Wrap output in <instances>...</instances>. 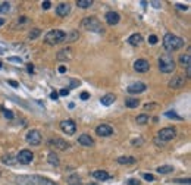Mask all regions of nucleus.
<instances>
[{"instance_id": "nucleus-18", "label": "nucleus", "mask_w": 191, "mask_h": 185, "mask_svg": "<svg viewBox=\"0 0 191 185\" xmlns=\"http://www.w3.org/2000/svg\"><path fill=\"white\" fill-rule=\"evenodd\" d=\"M56 57L59 60H69V59H72V50L71 49H62L60 51H57Z\"/></svg>"}, {"instance_id": "nucleus-57", "label": "nucleus", "mask_w": 191, "mask_h": 185, "mask_svg": "<svg viewBox=\"0 0 191 185\" xmlns=\"http://www.w3.org/2000/svg\"><path fill=\"white\" fill-rule=\"evenodd\" d=\"M0 175H2V174H0Z\"/></svg>"}, {"instance_id": "nucleus-31", "label": "nucleus", "mask_w": 191, "mask_h": 185, "mask_svg": "<svg viewBox=\"0 0 191 185\" xmlns=\"http://www.w3.org/2000/svg\"><path fill=\"white\" fill-rule=\"evenodd\" d=\"M9 11H11V3H7V2L0 3V13H7Z\"/></svg>"}, {"instance_id": "nucleus-17", "label": "nucleus", "mask_w": 191, "mask_h": 185, "mask_svg": "<svg viewBox=\"0 0 191 185\" xmlns=\"http://www.w3.org/2000/svg\"><path fill=\"white\" fill-rule=\"evenodd\" d=\"M119 19H121V16H119L118 12H107L106 13V22L109 25H116L119 22Z\"/></svg>"}, {"instance_id": "nucleus-28", "label": "nucleus", "mask_w": 191, "mask_h": 185, "mask_svg": "<svg viewBox=\"0 0 191 185\" xmlns=\"http://www.w3.org/2000/svg\"><path fill=\"white\" fill-rule=\"evenodd\" d=\"M47 160H49V163H50V165H53V166H57V165H59V157H57L55 153H49Z\"/></svg>"}, {"instance_id": "nucleus-47", "label": "nucleus", "mask_w": 191, "mask_h": 185, "mask_svg": "<svg viewBox=\"0 0 191 185\" xmlns=\"http://www.w3.org/2000/svg\"><path fill=\"white\" fill-rule=\"evenodd\" d=\"M27 69H28L29 73H33L34 72V65H33V63H28V65H27Z\"/></svg>"}, {"instance_id": "nucleus-35", "label": "nucleus", "mask_w": 191, "mask_h": 185, "mask_svg": "<svg viewBox=\"0 0 191 185\" xmlns=\"http://www.w3.org/2000/svg\"><path fill=\"white\" fill-rule=\"evenodd\" d=\"M172 182H176V184H185V185H188L191 182L190 181V178H185V179H172Z\"/></svg>"}, {"instance_id": "nucleus-37", "label": "nucleus", "mask_w": 191, "mask_h": 185, "mask_svg": "<svg viewBox=\"0 0 191 185\" xmlns=\"http://www.w3.org/2000/svg\"><path fill=\"white\" fill-rule=\"evenodd\" d=\"M7 60H9V62H13V63H22V59H21V57H15V56L7 57Z\"/></svg>"}, {"instance_id": "nucleus-22", "label": "nucleus", "mask_w": 191, "mask_h": 185, "mask_svg": "<svg viewBox=\"0 0 191 185\" xmlns=\"http://www.w3.org/2000/svg\"><path fill=\"white\" fill-rule=\"evenodd\" d=\"M156 170H158V174H160V175L172 174V172H174V166H171V165H163V166H159Z\"/></svg>"}, {"instance_id": "nucleus-54", "label": "nucleus", "mask_w": 191, "mask_h": 185, "mask_svg": "<svg viewBox=\"0 0 191 185\" xmlns=\"http://www.w3.org/2000/svg\"><path fill=\"white\" fill-rule=\"evenodd\" d=\"M3 24H5V21H3V19H2V18H0V27H2V25H3Z\"/></svg>"}, {"instance_id": "nucleus-50", "label": "nucleus", "mask_w": 191, "mask_h": 185, "mask_svg": "<svg viewBox=\"0 0 191 185\" xmlns=\"http://www.w3.org/2000/svg\"><path fill=\"white\" fill-rule=\"evenodd\" d=\"M57 71H59V72H60V73H65V72H66V66H63V65H60Z\"/></svg>"}, {"instance_id": "nucleus-56", "label": "nucleus", "mask_w": 191, "mask_h": 185, "mask_svg": "<svg viewBox=\"0 0 191 185\" xmlns=\"http://www.w3.org/2000/svg\"><path fill=\"white\" fill-rule=\"evenodd\" d=\"M0 69H2V63H0Z\"/></svg>"}, {"instance_id": "nucleus-11", "label": "nucleus", "mask_w": 191, "mask_h": 185, "mask_svg": "<svg viewBox=\"0 0 191 185\" xmlns=\"http://www.w3.org/2000/svg\"><path fill=\"white\" fill-rule=\"evenodd\" d=\"M96 134L99 137H110V135H113V128L107 123H101L96 128Z\"/></svg>"}, {"instance_id": "nucleus-24", "label": "nucleus", "mask_w": 191, "mask_h": 185, "mask_svg": "<svg viewBox=\"0 0 191 185\" xmlns=\"http://www.w3.org/2000/svg\"><path fill=\"white\" fill-rule=\"evenodd\" d=\"M66 181H68V185H81V178H79L77 174L71 175Z\"/></svg>"}, {"instance_id": "nucleus-40", "label": "nucleus", "mask_w": 191, "mask_h": 185, "mask_svg": "<svg viewBox=\"0 0 191 185\" xmlns=\"http://www.w3.org/2000/svg\"><path fill=\"white\" fill-rule=\"evenodd\" d=\"M143 178L146 181H154V175L152 174H143Z\"/></svg>"}, {"instance_id": "nucleus-9", "label": "nucleus", "mask_w": 191, "mask_h": 185, "mask_svg": "<svg viewBox=\"0 0 191 185\" xmlns=\"http://www.w3.org/2000/svg\"><path fill=\"white\" fill-rule=\"evenodd\" d=\"M27 141H28L31 146H38L40 143H41V134H40V131L37 129H31L27 132Z\"/></svg>"}, {"instance_id": "nucleus-6", "label": "nucleus", "mask_w": 191, "mask_h": 185, "mask_svg": "<svg viewBox=\"0 0 191 185\" xmlns=\"http://www.w3.org/2000/svg\"><path fill=\"white\" fill-rule=\"evenodd\" d=\"M175 135H176V129L175 128H162L160 131L158 132V138L160 141H171L172 138H175Z\"/></svg>"}, {"instance_id": "nucleus-12", "label": "nucleus", "mask_w": 191, "mask_h": 185, "mask_svg": "<svg viewBox=\"0 0 191 185\" xmlns=\"http://www.w3.org/2000/svg\"><path fill=\"white\" fill-rule=\"evenodd\" d=\"M134 69L137 72H147L150 69V63L146 59H137L134 62Z\"/></svg>"}, {"instance_id": "nucleus-25", "label": "nucleus", "mask_w": 191, "mask_h": 185, "mask_svg": "<svg viewBox=\"0 0 191 185\" xmlns=\"http://www.w3.org/2000/svg\"><path fill=\"white\" fill-rule=\"evenodd\" d=\"M180 63L182 65V66H185V68L190 66V63H191L190 55H188V53H185V55H181V56H180Z\"/></svg>"}, {"instance_id": "nucleus-51", "label": "nucleus", "mask_w": 191, "mask_h": 185, "mask_svg": "<svg viewBox=\"0 0 191 185\" xmlns=\"http://www.w3.org/2000/svg\"><path fill=\"white\" fill-rule=\"evenodd\" d=\"M141 143H143V140H141V138H140V140H132V144H134L135 147H137V144H141Z\"/></svg>"}, {"instance_id": "nucleus-41", "label": "nucleus", "mask_w": 191, "mask_h": 185, "mask_svg": "<svg viewBox=\"0 0 191 185\" xmlns=\"http://www.w3.org/2000/svg\"><path fill=\"white\" fill-rule=\"evenodd\" d=\"M41 6H43V9H50L51 2H49V0H46V2H43V3H41Z\"/></svg>"}, {"instance_id": "nucleus-13", "label": "nucleus", "mask_w": 191, "mask_h": 185, "mask_svg": "<svg viewBox=\"0 0 191 185\" xmlns=\"http://www.w3.org/2000/svg\"><path fill=\"white\" fill-rule=\"evenodd\" d=\"M127 90H128V93H131V94H140V93H144V91L147 90V85L144 84V82H135V84L129 85Z\"/></svg>"}, {"instance_id": "nucleus-48", "label": "nucleus", "mask_w": 191, "mask_h": 185, "mask_svg": "<svg viewBox=\"0 0 191 185\" xmlns=\"http://www.w3.org/2000/svg\"><path fill=\"white\" fill-rule=\"evenodd\" d=\"M150 5H152L153 7H156V9H159V7H160V2H150Z\"/></svg>"}, {"instance_id": "nucleus-14", "label": "nucleus", "mask_w": 191, "mask_h": 185, "mask_svg": "<svg viewBox=\"0 0 191 185\" xmlns=\"http://www.w3.org/2000/svg\"><path fill=\"white\" fill-rule=\"evenodd\" d=\"M49 144L50 146H55L56 148H59V150H66V148H69V143L65 140H62V138H51L50 141H49Z\"/></svg>"}, {"instance_id": "nucleus-8", "label": "nucleus", "mask_w": 191, "mask_h": 185, "mask_svg": "<svg viewBox=\"0 0 191 185\" xmlns=\"http://www.w3.org/2000/svg\"><path fill=\"white\" fill-rule=\"evenodd\" d=\"M33 159H34V154L31 153V150H27V148L21 150L16 156V160L19 163H22V165H29V163L33 162Z\"/></svg>"}, {"instance_id": "nucleus-46", "label": "nucleus", "mask_w": 191, "mask_h": 185, "mask_svg": "<svg viewBox=\"0 0 191 185\" xmlns=\"http://www.w3.org/2000/svg\"><path fill=\"white\" fill-rule=\"evenodd\" d=\"M77 85H79V81H77V79H72V81H71V88H75Z\"/></svg>"}, {"instance_id": "nucleus-29", "label": "nucleus", "mask_w": 191, "mask_h": 185, "mask_svg": "<svg viewBox=\"0 0 191 185\" xmlns=\"http://www.w3.org/2000/svg\"><path fill=\"white\" fill-rule=\"evenodd\" d=\"M150 121V118L147 116V115H138L137 118H135V122L138 123V125H144V123H147Z\"/></svg>"}, {"instance_id": "nucleus-42", "label": "nucleus", "mask_w": 191, "mask_h": 185, "mask_svg": "<svg viewBox=\"0 0 191 185\" xmlns=\"http://www.w3.org/2000/svg\"><path fill=\"white\" fill-rule=\"evenodd\" d=\"M7 84L12 85L13 88H16V87H19V84H18L16 81H13V79H7Z\"/></svg>"}, {"instance_id": "nucleus-36", "label": "nucleus", "mask_w": 191, "mask_h": 185, "mask_svg": "<svg viewBox=\"0 0 191 185\" xmlns=\"http://www.w3.org/2000/svg\"><path fill=\"white\" fill-rule=\"evenodd\" d=\"M12 156H5L3 157V163H6V165H13L15 163V160L13 159H11Z\"/></svg>"}, {"instance_id": "nucleus-16", "label": "nucleus", "mask_w": 191, "mask_h": 185, "mask_svg": "<svg viewBox=\"0 0 191 185\" xmlns=\"http://www.w3.org/2000/svg\"><path fill=\"white\" fill-rule=\"evenodd\" d=\"M78 143L81 146H85V147H91L94 146V140L91 138L88 134H81L78 137Z\"/></svg>"}, {"instance_id": "nucleus-43", "label": "nucleus", "mask_w": 191, "mask_h": 185, "mask_svg": "<svg viewBox=\"0 0 191 185\" xmlns=\"http://www.w3.org/2000/svg\"><path fill=\"white\" fill-rule=\"evenodd\" d=\"M176 7H178V9H181V11H187V9H188V6L182 5V3H176Z\"/></svg>"}, {"instance_id": "nucleus-15", "label": "nucleus", "mask_w": 191, "mask_h": 185, "mask_svg": "<svg viewBox=\"0 0 191 185\" xmlns=\"http://www.w3.org/2000/svg\"><path fill=\"white\" fill-rule=\"evenodd\" d=\"M71 12V6H69V3H65V2H62V3H59L56 7V15L60 18H65Z\"/></svg>"}, {"instance_id": "nucleus-38", "label": "nucleus", "mask_w": 191, "mask_h": 185, "mask_svg": "<svg viewBox=\"0 0 191 185\" xmlns=\"http://www.w3.org/2000/svg\"><path fill=\"white\" fill-rule=\"evenodd\" d=\"M79 99H81V100H88V99H90V94H88V93H87V91H82V93H81V95H79Z\"/></svg>"}, {"instance_id": "nucleus-10", "label": "nucleus", "mask_w": 191, "mask_h": 185, "mask_svg": "<svg viewBox=\"0 0 191 185\" xmlns=\"http://www.w3.org/2000/svg\"><path fill=\"white\" fill-rule=\"evenodd\" d=\"M184 84H185V75H184V73H178V75L172 77V79L169 81V87H171V88H175V90L184 87Z\"/></svg>"}, {"instance_id": "nucleus-45", "label": "nucleus", "mask_w": 191, "mask_h": 185, "mask_svg": "<svg viewBox=\"0 0 191 185\" xmlns=\"http://www.w3.org/2000/svg\"><path fill=\"white\" fill-rule=\"evenodd\" d=\"M128 185H140V181H138V179H129L128 181Z\"/></svg>"}, {"instance_id": "nucleus-33", "label": "nucleus", "mask_w": 191, "mask_h": 185, "mask_svg": "<svg viewBox=\"0 0 191 185\" xmlns=\"http://www.w3.org/2000/svg\"><path fill=\"white\" fill-rule=\"evenodd\" d=\"M165 116H168V118H172V119H178V121H181V119H182L180 115H176L175 112H166V113H165Z\"/></svg>"}, {"instance_id": "nucleus-32", "label": "nucleus", "mask_w": 191, "mask_h": 185, "mask_svg": "<svg viewBox=\"0 0 191 185\" xmlns=\"http://www.w3.org/2000/svg\"><path fill=\"white\" fill-rule=\"evenodd\" d=\"M40 35V29L38 28H33L28 34V40H35Z\"/></svg>"}, {"instance_id": "nucleus-19", "label": "nucleus", "mask_w": 191, "mask_h": 185, "mask_svg": "<svg viewBox=\"0 0 191 185\" xmlns=\"http://www.w3.org/2000/svg\"><path fill=\"white\" fill-rule=\"evenodd\" d=\"M115 100H116V95L115 94H106V95H103L100 99V103L103 104V106H110V104H113L115 103Z\"/></svg>"}, {"instance_id": "nucleus-39", "label": "nucleus", "mask_w": 191, "mask_h": 185, "mask_svg": "<svg viewBox=\"0 0 191 185\" xmlns=\"http://www.w3.org/2000/svg\"><path fill=\"white\" fill-rule=\"evenodd\" d=\"M158 41H159V38L156 35H150V37H149V43H150V44H156Z\"/></svg>"}, {"instance_id": "nucleus-5", "label": "nucleus", "mask_w": 191, "mask_h": 185, "mask_svg": "<svg viewBox=\"0 0 191 185\" xmlns=\"http://www.w3.org/2000/svg\"><path fill=\"white\" fill-rule=\"evenodd\" d=\"M175 60L169 55H163L159 57V69L163 73H172L175 71Z\"/></svg>"}, {"instance_id": "nucleus-34", "label": "nucleus", "mask_w": 191, "mask_h": 185, "mask_svg": "<svg viewBox=\"0 0 191 185\" xmlns=\"http://www.w3.org/2000/svg\"><path fill=\"white\" fill-rule=\"evenodd\" d=\"M2 112H3V115H5V118L13 119V113H12L11 110H7V109H5V107H2Z\"/></svg>"}, {"instance_id": "nucleus-7", "label": "nucleus", "mask_w": 191, "mask_h": 185, "mask_svg": "<svg viewBox=\"0 0 191 185\" xmlns=\"http://www.w3.org/2000/svg\"><path fill=\"white\" fill-rule=\"evenodd\" d=\"M60 129H62L65 134L73 135L77 132V123L73 122L72 119H65V121L60 122Z\"/></svg>"}, {"instance_id": "nucleus-27", "label": "nucleus", "mask_w": 191, "mask_h": 185, "mask_svg": "<svg viewBox=\"0 0 191 185\" xmlns=\"http://www.w3.org/2000/svg\"><path fill=\"white\" fill-rule=\"evenodd\" d=\"M93 5V0H77V6L81 9H87Z\"/></svg>"}, {"instance_id": "nucleus-26", "label": "nucleus", "mask_w": 191, "mask_h": 185, "mask_svg": "<svg viewBox=\"0 0 191 185\" xmlns=\"http://www.w3.org/2000/svg\"><path fill=\"white\" fill-rule=\"evenodd\" d=\"M138 104H140V100H138V99H132V97H131V99H127V100H125V106L131 107V109H132V107H137Z\"/></svg>"}, {"instance_id": "nucleus-23", "label": "nucleus", "mask_w": 191, "mask_h": 185, "mask_svg": "<svg viewBox=\"0 0 191 185\" xmlns=\"http://www.w3.org/2000/svg\"><path fill=\"white\" fill-rule=\"evenodd\" d=\"M118 163H121V165H131V163H135V157L121 156V157H118Z\"/></svg>"}, {"instance_id": "nucleus-30", "label": "nucleus", "mask_w": 191, "mask_h": 185, "mask_svg": "<svg viewBox=\"0 0 191 185\" xmlns=\"http://www.w3.org/2000/svg\"><path fill=\"white\" fill-rule=\"evenodd\" d=\"M79 34L78 31H72L71 34H66V38H65V41H75V40H78Z\"/></svg>"}, {"instance_id": "nucleus-53", "label": "nucleus", "mask_w": 191, "mask_h": 185, "mask_svg": "<svg viewBox=\"0 0 191 185\" xmlns=\"http://www.w3.org/2000/svg\"><path fill=\"white\" fill-rule=\"evenodd\" d=\"M190 73H191V69H190V66L187 68V77H190Z\"/></svg>"}, {"instance_id": "nucleus-49", "label": "nucleus", "mask_w": 191, "mask_h": 185, "mask_svg": "<svg viewBox=\"0 0 191 185\" xmlns=\"http://www.w3.org/2000/svg\"><path fill=\"white\" fill-rule=\"evenodd\" d=\"M57 97H59V94H57L56 91H53V93L50 94V99H51V100H57Z\"/></svg>"}, {"instance_id": "nucleus-44", "label": "nucleus", "mask_w": 191, "mask_h": 185, "mask_svg": "<svg viewBox=\"0 0 191 185\" xmlns=\"http://www.w3.org/2000/svg\"><path fill=\"white\" fill-rule=\"evenodd\" d=\"M57 94H60V95H68V94H69V90H68V88H62V90L59 91Z\"/></svg>"}, {"instance_id": "nucleus-2", "label": "nucleus", "mask_w": 191, "mask_h": 185, "mask_svg": "<svg viewBox=\"0 0 191 185\" xmlns=\"http://www.w3.org/2000/svg\"><path fill=\"white\" fill-rule=\"evenodd\" d=\"M18 184L19 185H57L49 178H43L38 175L33 176H18Z\"/></svg>"}, {"instance_id": "nucleus-4", "label": "nucleus", "mask_w": 191, "mask_h": 185, "mask_svg": "<svg viewBox=\"0 0 191 185\" xmlns=\"http://www.w3.org/2000/svg\"><path fill=\"white\" fill-rule=\"evenodd\" d=\"M81 27L87 31H93V33H103V25L101 22L94 16H88L84 18L82 22H81Z\"/></svg>"}, {"instance_id": "nucleus-3", "label": "nucleus", "mask_w": 191, "mask_h": 185, "mask_svg": "<svg viewBox=\"0 0 191 185\" xmlns=\"http://www.w3.org/2000/svg\"><path fill=\"white\" fill-rule=\"evenodd\" d=\"M65 38H66V33H63L62 29H51V31H49V33L46 34L44 41L50 46H56V44L63 43Z\"/></svg>"}, {"instance_id": "nucleus-1", "label": "nucleus", "mask_w": 191, "mask_h": 185, "mask_svg": "<svg viewBox=\"0 0 191 185\" xmlns=\"http://www.w3.org/2000/svg\"><path fill=\"white\" fill-rule=\"evenodd\" d=\"M184 44H185L184 38H181V37H178V35H175L172 33L165 34V37H163V46H165V49L168 51L178 50L181 47H184Z\"/></svg>"}, {"instance_id": "nucleus-55", "label": "nucleus", "mask_w": 191, "mask_h": 185, "mask_svg": "<svg viewBox=\"0 0 191 185\" xmlns=\"http://www.w3.org/2000/svg\"><path fill=\"white\" fill-rule=\"evenodd\" d=\"M88 185H99V184H88Z\"/></svg>"}, {"instance_id": "nucleus-52", "label": "nucleus", "mask_w": 191, "mask_h": 185, "mask_svg": "<svg viewBox=\"0 0 191 185\" xmlns=\"http://www.w3.org/2000/svg\"><path fill=\"white\" fill-rule=\"evenodd\" d=\"M156 106V104H146V106H144V109H146V110H149V109H152V107H154Z\"/></svg>"}, {"instance_id": "nucleus-21", "label": "nucleus", "mask_w": 191, "mask_h": 185, "mask_svg": "<svg viewBox=\"0 0 191 185\" xmlns=\"http://www.w3.org/2000/svg\"><path fill=\"white\" fill-rule=\"evenodd\" d=\"M93 176H94L97 181H107L110 178L106 170H94V172H93Z\"/></svg>"}, {"instance_id": "nucleus-20", "label": "nucleus", "mask_w": 191, "mask_h": 185, "mask_svg": "<svg viewBox=\"0 0 191 185\" xmlns=\"http://www.w3.org/2000/svg\"><path fill=\"white\" fill-rule=\"evenodd\" d=\"M128 43L131 46H140L143 43V35L141 34H132L128 38Z\"/></svg>"}]
</instances>
